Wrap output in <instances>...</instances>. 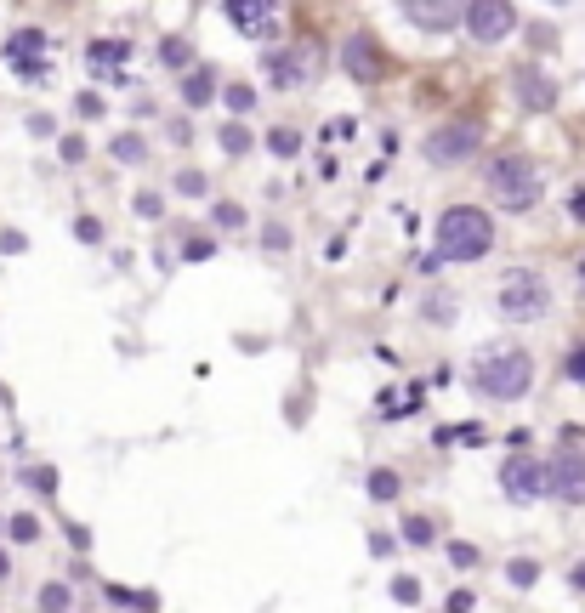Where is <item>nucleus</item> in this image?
<instances>
[{"instance_id": "f257e3e1", "label": "nucleus", "mask_w": 585, "mask_h": 613, "mask_svg": "<svg viewBox=\"0 0 585 613\" xmlns=\"http://www.w3.org/2000/svg\"><path fill=\"white\" fill-rule=\"evenodd\" d=\"M489 245H495V216L478 211V205H449L438 216V228H432V262H421V267L478 262V256H489Z\"/></svg>"}, {"instance_id": "f03ea898", "label": "nucleus", "mask_w": 585, "mask_h": 613, "mask_svg": "<svg viewBox=\"0 0 585 613\" xmlns=\"http://www.w3.org/2000/svg\"><path fill=\"white\" fill-rule=\"evenodd\" d=\"M472 386H478V398L517 403L534 386V358L517 347V341H495V347L478 352V364H472Z\"/></svg>"}, {"instance_id": "7ed1b4c3", "label": "nucleus", "mask_w": 585, "mask_h": 613, "mask_svg": "<svg viewBox=\"0 0 585 613\" xmlns=\"http://www.w3.org/2000/svg\"><path fill=\"white\" fill-rule=\"evenodd\" d=\"M483 188H489L500 211H534L546 182H540V165L529 154H495L489 171H483Z\"/></svg>"}, {"instance_id": "20e7f679", "label": "nucleus", "mask_w": 585, "mask_h": 613, "mask_svg": "<svg viewBox=\"0 0 585 613\" xmlns=\"http://www.w3.org/2000/svg\"><path fill=\"white\" fill-rule=\"evenodd\" d=\"M495 313L506 324H534V318L551 313V284L534 273V267H512L495 290Z\"/></svg>"}, {"instance_id": "39448f33", "label": "nucleus", "mask_w": 585, "mask_h": 613, "mask_svg": "<svg viewBox=\"0 0 585 613\" xmlns=\"http://www.w3.org/2000/svg\"><path fill=\"white\" fill-rule=\"evenodd\" d=\"M478 148H483V125L478 120H449L426 137V159H432V165H461V159H472Z\"/></svg>"}, {"instance_id": "423d86ee", "label": "nucleus", "mask_w": 585, "mask_h": 613, "mask_svg": "<svg viewBox=\"0 0 585 613\" xmlns=\"http://www.w3.org/2000/svg\"><path fill=\"white\" fill-rule=\"evenodd\" d=\"M466 35L478 40V46H500V40L517 29V12L512 0H466Z\"/></svg>"}, {"instance_id": "0eeeda50", "label": "nucleus", "mask_w": 585, "mask_h": 613, "mask_svg": "<svg viewBox=\"0 0 585 613\" xmlns=\"http://www.w3.org/2000/svg\"><path fill=\"white\" fill-rule=\"evenodd\" d=\"M500 489H506L512 506H534V500L546 494V466H540L529 449H517V455L500 466Z\"/></svg>"}, {"instance_id": "6e6552de", "label": "nucleus", "mask_w": 585, "mask_h": 613, "mask_svg": "<svg viewBox=\"0 0 585 613\" xmlns=\"http://www.w3.org/2000/svg\"><path fill=\"white\" fill-rule=\"evenodd\" d=\"M341 69L353 74L358 86H381L387 80V52H381V40L375 35H347V46H341Z\"/></svg>"}, {"instance_id": "1a4fd4ad", "label": "nucleus", "mask_w": 585, "mask_h": 613, "mask_svg": "<svg viewBox=\"0 0 585 613\" xmlns=\"http://www.w3.org/2000/svg\"><path fill=\"white\" fill-rule=\"evenodd\" d=\"M46 46H52V40L40 35V29H18V35L6 40V63L18 69V80H29V86H46V74H52V63H46Z\"/></svg>"}, {"instance_id": "9d476101", "label": "nucleus", "mask_w": 585, "mask_h": 613, "mask_svg": "<svg viewBox=\"0 0 585 613\" xmlns=\"http://www.w3.org/2000/svg\"><path fill=\"white\" fill-rule=\"evenodd\" d=\"M546 494H557L563 506H585V455L580 449H557L546 466Z\"/></svg>"}, {"instance_id": "9b49d317", "label": "nucleus", "mask_w": 585, "mask_h": 613, "mask_svg": "<svg viewBox=\"0 0 585 613\" xmlns=\"http://www.w3.org/2000/svg\"><path fill=\"white\" fill-rule=\"evenodd\" d=\"M398 12H404L415 29H426V35H449V29L466 18V0H398Z\"/></svg>"}, {"instance_id": "f8f14e48", "label": "nucleus", "mask_w": 585, "mask_h": 613, "mask_svg": "<svg viewBox=\"0 0 585 613\" xmlns=\"http://www.w3.org/2000/svg\"><path fill=\"white\" fill-rule=\"evenodd\" d=\"M222 6H228V23L239 35H250V40L273 35V0H222Z\"/></svg>"}, {"instance_id": "ddd939ff", "label": "nucleus", "mask_w": 585, "mask_h": 613, "mask_svg": "<svg viewBox=\"0 0 585 613\" xmlns=\"http://www.w3.org/2000/svg\"><path fill=\"white\" fill-rule=\"evenodd\" d=\"M267 80L279 91H296L307 80V52H267Z\"/></svg>"}, {"instance_id": "4468645a", "label": "nucleus", "mask_w": 585, "mask_h": 613, "mask_svg": "<svg viewBox=\"0 0 585 613\" xmlns=\"http://www.w3.org/2000/svg\"><path fill=\"white\" fill-rule=\"evenodd\" d=\"M517 103H523V108H540V114H546V108L557 103V86H551L540 69H523V74H517Z\"/></svg>"}, {"instance_id": "2eb2a0df", "label": "nucleus", "mask_w": 585, "mask_h": 613, "mask_svg": "<svg viewBox=\"0 0 585 613\" xmlns=\"http://www.w3.org/2000/svg\"><path fill=\"white\" fill-rule=\"evenodd\" d=\"M211 97H216V69H188V80H182V103L205 108Z\"/></svg>"}, {"instance_id": "dca6fc26", "label": "nucleus", "mask_w": 585, "mask_h": 613, "mask_svg": "<svg viewBox=\"0 0 585 613\" xmlns=\"http://www.w3.org/2000/svg\"><path fill=\"white\" fill-rule=\"evenodd\" d=\"M364 489H370V500H381V506H387V500H398V489H404V477L392 472V466H375V472L364 477Z\"/></svg>"}, {"instance_id": "f3484780", "label": "nucleus", "mask_w": 585, "mask_h": 613, "mask_svg": "<svg viewBox=\"0 0 585 613\" xmlns=\"http://www.w3.org/2000/svg\"><path fill=\"white\" fill-rule=\"evenodd\" d=\"M108 154L120 159V165H142V159H148V142H142L137 131H120V137L108 142Z\"/></svg>"}, {"instance_id": "a211bd4d", "label": "nucleus", "mask_w": 585, "mask_h": 613, "mask_svg": "<svg viewBox=\"0 0 585 613\" xmlns=\"http://www.w3.org/2000/svg\"><path fill=\"white\" fill-rule=\"evenodd\" d=\"M91 69H108V63H125L131 57V40H91Z\"/></svg>"}, {"instance_id": "6ab92c4d", "label": "nucleus", "mask_w": 585, "mask_h": 613, "mask_svg": "<svg viewBox=\"0 0 585 613\" xmlns=\"http://www.w3.org/2000/svg\"><path fill=\"white\" fill-rule=\"evenodd\" d=\"M267 148H273L279 159L302 154V131H296V125H273V131H267Z\"/></svg>"}, {"instance_id": "aec40b11", "label": "nucleus", "mask_w": 585, "mask_h": 613, "mask_svg": "<svg viewBox=\"0 0 585 613\" xmlns=\"http://www.w3.org/2000/svg\"><path fill=\"white\" fill-rule=\"evenodd\" d=\"M0 528L12 534V545H35V540H40V523H35V517H29V511H18V517H6V523H0Z\"/></svg>"}, {"instance_id": "412c9836", "label": "nucleus", "mask_w": 585, "mask_h": 613, "mask_svg": "<svg viewBox=\"0 0 585 613\" xmlns=\"http://www.w3.org/2000/svg\"><path fill=\"white\" fill-rule=\"evenodd\" d=\"M160 63H165V69H182V63H194V52H188V40L165 35V40H160Z\"/></svg>"}, {"instance_id": "4be33fe9", "label": "nucleus", "mask_w": 585, "mask_h": 613, "mask_svg": "<svg viewBox=\"0 0 585 613\" xmlns=\"http://www.w3.org/2000/svg\"><path fill=\"white\" fill-rule=\"evenodd\" d=\"M211 222L216 228H245V205H233V199H216V211H211Z\"/></svg>"}, {"instance_id": "5701e85b", "label": "nucleus", "mask_w": 585, "mask_h": 613, "mask_svg": "<svg viewBox=\"0 0 585 613\" xmlns=\"http://www.w3.org/2000/svg\"><path fill=\"white\" fill-rule=\"evenodd\" d=\"M506 579H512L517 591H529L534 579H540V562H529V557H517V562H506Z\"/></svg>"}, {"instance_id": "b1692460", "label": "nucleus", "mask_w": 585, "mask_h": 613, "mask_svg": "<svg viewBox=\"0 0 585 613\" xmlns=\"http://www.w3.org/2000/svg\"><path fill=\"white\" fill-rule=\"evenodd\" d=\"M404 540H409V545H432V540H438L432 517H404Z\"/></svg>"}, {"instance_id": "393cba45", "label": "nucleus", "mask_w": 585, "mask_h": 613, "mask_svg": "<svg viewBox=\"0 0 585 613\" xmlns=\"http://www.w3.org/2000/svg\"><path fill=\"white\" fill-rule=\"evenodd\" d=\"M392 602L415 608V602H421V579H415V574H398V579H392Z\"/></svg>"}, {"instance_id": "a878e982", "label": "nucleus", "mask_w": 585, "mask_h": 613, "mask_svg": "<svg viewBox=\"0 0 585 613\" xmlns=\"http://www.w3.org/2000/svg\"><path fill=\"white\" fill-rule=\"evenodd\" d=\"M69 585H46V591H40V613H69Z\"/></svg>"}, {"instance_id": "bb28decb", "label": "nucleus", "mask_w": 585, "mask_h": 613, "mask_svg": "<svg viewBox=\"0 0 585 613\" xmlns=\"http://www.w3.org/2000/svg\"><path fill=\"white\" fill-rule=\"evenodd\" d=\"M23 477H29V489L35 494H57V466H29Z\"/></svg>"}, {"instance_id": "cd10ccee", "label": "nucleus", "mask_w": 585, "mask_h": 613, "mask_svg": "<svg viewBox=\"0 0 585 613\" xmlns=\"http://www.w3.org/2000/svg\"><path fill=\"white\" fill-rule=\"evenodd\" d=\"M222 148H228V154H250V131H245L239 120L222 125Z\"/></svg>"}, {"instance_id": "c85d7f7f", "label": "nucleus", "mask_w": 585, "mask_h": 613, "mask_svg": "<svg viewBox=\"0 0 585 613\" xmlns=\"http://www.w3.org/2000/svg\"><path fill=\"white\" fill-rule=\"evenodd\" d=\"M222 97H228V108H233V114H245V108H256V91H250V86H239V80H233V86H222Z\"/></svg>"}, {"instance_id": "c756f323", "label": "nucleus", "mask_w": 585, "mask_h": 613, "mask_svg": "<svg viewBox=\"0 0 585 613\" xmlns=\"http://www.w3.org/2000/svg\"><path fill=\"white\" fill-rule=\"evenodd\" d=\"M426 318H432V324H449V318H455V296H426Z\"/></svg>"}, {"instance_id": "7c9ffc66", "label": "nucleus", "mask_w": 585, "mask_h": 613, "mask_svg": "<svg viewBox=\"0 0 585 613\" xmlns=\"http://www.w3.org/2000/svg\"><path fill=\"white\" fill-rule=\"evenodd\" d=\"M455 438H466V443H483V426H438V443H455Z\"/></svg>"}, {"instance_id": "2f4dec72", "label": "nucleus", "mask_w": 585, "mask_h": 613, "mask_svg": "<svg viewBox=\"0 0 585 613\" xmlns=\"http://www.w3.org/2000/svg\"><path fill=\"white\" fill-rule=\"evenodd\" d=\"M74 239H80V245H103V222H97V216H80V222H74Z\"/></svg>"}, {"instance_id": "473e14b6", "label": "nucleus", "mask_w": 585, "mask_h": 613, "mask_svg": "<svg viewBox=\"0 0 585 613\" xmlns=\"http://www.w3.org/2000/svg\"><path fill=\"white\" fill-rule=\"evenodd\" d=\"M57 154H63V165H80V159H86V137H63Z\"/></svg>"}, {"instance_id": "72a5a7b5", "label": "nucleus", "mask_w": 585, "mask_h": 613, "mask_svg": "<svg viewBox=\"0 0 585 613\" xmlns=\"http://www.w3.org/2000/svg\"><path fill=\"white\" fill-rule=\"evenodd\" d=\"M177 193H188V199H199V193H205V176H199V171H182V176H177Z\"/></svg>"}, {"instance_id": "f704fd0d", "label": "nucleus", "mask_w": 585, "mask_h": 613, "mask_svg": "<svg viewBox=\"0 0 585 613\" xmlns=\"http://www.w3.org/2000/svg\"><path fill=\"white\" fill-rule=\"evenodd\" d=\"M211 239H188V250H182V256H188V262H211Z\"/></svg>"}, {"instance_id": "c9c22d12", "label": "nucleus", "mask_w": 585, "mask_h": 613, "mask_svg": "<svg viewBox=\"0 0 585 613\" xmlns=\"http://www.w3.org/2000/svg\"><path fill=\"white\" fill-rule=\"evenodd\" d=\"M74 108H80L86 120H97V114H103V97H97V91H86V97H74Z\"/></svg>"}, {"instance_id": "e433bc0d", "label": "nucleus", "mask_w": 585, "mask_h": 613, "mask_svg": "<svg viewBox=\"0 0 585 613\" xmlns=\"http://www.w3.org/2000/svg\"><path fill=\"white\" fill-rule=\"evenodd\" d=\"M160 211H165L160 193H137V216H160Z\"/></svg>"}, {"instance_id": "4c0bfd02", "label": "nucleus", "mask_w": 585, "mask_h": 613, "mask_svg": "<svg viewBox=\"0 0 585 613\" xmlns=\"http://www.w3.org/2000/svg\"><path fill=\"white\" fill-rule=\"evenodd\" d=\"M568 381H585V341L568 352Z\"/></svg>"}, {"instance_id": "58836bf2", "label": "nucleus", "mask_w": 585, "mask_h": 613, "mask_svg": "<svg viewBox=\"0 0 585 613\" xmlns=\"http://www.w3.org/2000/svg\"><path fill=\"white\" fill-rule=\"evenodd\" d=\"M69 545H74V551H91V528L69 523Z\"/></svg>"}, {"instance_id": "ea45409f", "label": "nucleus", "mask_w": 585, "mask_h": 613, "mask_svg": "<svg viewBox=\"0 0 585 613\" xmlns=\"http://www.w3.org/2000/svg\"><path fill=\"white\" fill-rule=\"evenodd\" d=\"M29 131H35V137H52L57 120H52V114H35V120H29Z\"/></svg>"}, {"instance_id": "a19ab883", "label": "nucleus", "mask_w": 585, "mask_h": 613, "mask_svg": "<svg viewBox=\"0 0 585 613\" xmlns=\"http://www.w3.org/2000/svg\"><path fill=\"white\" fill-rule=\"evenodd\" d=\"M568 216H574V222H585V188L568 193Z\"/></svg>"}, {"instance_id": "79ce46f5", "label": "nucleus", "mask_w": 585, "mask_h": 613, "mask_svg": "<svg viewBox=\"0 0 585 613\" xmlns=\"http://www.w3.org/2000/svg\"><path fill=\"white\" fill-rule=\"evenodd\" d=\"M23 245H29V239H23V233H0V250H6V256H18Z\"/></svg>"}, {"instance_id": "37998d69", "label": "nucleus", "mask_w": 585, "mask_h": 613, "mask_svg": "<svg viewBox=\"0 0 585 613\" xmlns=\"http://www.w3.org/2000/svg\"><path fill=\"white\" fill-rule=\"evenodd\" d=\"M449 557L461 562V568H472V562H478V551H472V545H449Z\"/></svg>"}, {"instance_id": "c03bdc74", "label": "nucleus", "mask_w": 585, "mask_h": 613, "mask_svg": "<svg viewBox=\"0 0 585 613\" xmlns=\"http://www.w3.org/2000/svg\"><path fill=\"white\" fill-rule=\"evenodd\" d=\"M449 613H472V591H455V596H449Z\"/></svg>"}, {"instance_id": "a18cd8bd", "label": "nucleus", "mask_w": 585, "mask_h": 613, "mask_svg": "<svg viewBox=\"0 0 585 613\" xmlns=\"http://www.w3.org/2000/svg\"><path fill=\"white\" fill-rule=\"evenodd\" d=\"M574 591H585V562H574Z\"/></svg>"}, {"instance_id": "49530a36", "label": "nucleus", "mask_w": 585, "mask_h": 613, "mask_svg": "<svg viewBox=\"0 0 585 613\" xmlns=\"http://www.w3.org/2000/svg\"><path fill=\"white\" fill-rule=\"evenodd\" d=\"M6 574H12V562H6V551H0V579H6Z\"/></svg>"}, {"instance_id": "de8ad7c7", "label": "nucleus", "mask_w": 585, "mask_h": 613, "mask_svg": "<svg viewBox=\"0 0 585 613\" xmlns=\"http://www.w3.org/2000/svg\"><path fill=\"white\" fill-rule=\"evenodd\" d=\"M580 284H585V256H580Z\"/></svg>"}, {"instance_id": "09e8293b", "label": "nucleus", "mask_w": 585, "mask_h": 613, "mask_svg": "<svg viewBox=\"0 0 585 613\" xmlns=\"http://www.w3.org/2000/svg\"><path fill=\"white\" fill-rule=\"evenodd\" d=\"M551 6H563V0H551Z\"/></svg>"}]
</instances>
